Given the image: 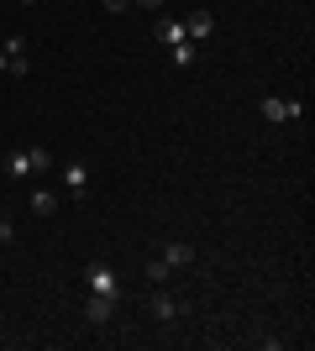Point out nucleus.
<instances>
[{
  "mask_svg": "<svg viewBox=\"0 0 315 351\" xmlns=\"http://www.w3.org/2000/svg\"><path fill=\"white\" fill-rule=\"evenodd\" d=\"M0 241H16V226L5 220V210H0Z\"/></svg>",
  "mask_w": 315,
  "mask_h": 351,
  "instance_id": "obj_15",
  "label": "nucleus"
},
{
  "mask_svg": "<svg viewBox=\"0 0 315 351\" xmlns=\"http://www.w3.org/2000/svg\"><path fill=\"white\" fill-rule=\"evenodd\" d=\"M163 263L174 267V273H179V267H189V263H195V247H189V241H168V247H163Z\"/></svg>",
  "mask_w": 315,
  "mask_h": 351,
  "instance_id": "obj_8",
  "label": "nucleus"
},
{
  "mask_svg": "<svg viewBox=\"0 0 315 351\" xmlns=\"http://www.w3.org/2000/svg\"><path fill=\"white\" fill-rule=\"evenodd\" d=\"M5 173H11V178H32V158H27V147H11V152H5Z\"/></svg>",
  "mask_w": 315,
  "mask_h": 351,
  "instance_id": "obj_10",
  "label": "nucleus"
},
{
  "mask_svg": "<svg viewBox=\"0 0 315 351\" xmlns=\"http://www.w3.org/2000/svg\"><path fill=\"white\" fill-rule=\"evenodd\" d=\"M84 320H90V325H110V320H116V299H105V293H90V304H84Z\"/></svg>",
  "mask_w": 315,
  "mask_h": 351,
  "instance_id": "obj_7",
  "label": "nucleus"
},
{
  "mask_svg": "<svg viewBox=\"0 0 315 351\" xmlns=\"http://www.w3.org/2000/svg\"><path fill=\"white\" fill-rule=\"evenodd\" d=\"M132 5H142V11H163V0H132Z\"/></svg>",
  "mask_w": 315,
  "mask_h": 351,
  "instance_id": "obj_16",
  "label": "nucleus"
},
{
  "mask_svg": "<svg viewBox=\"0 0 315 351\" xmlns=\"http://www.w3.org/2000/svg\"><path fill=\"white\" fill-rule=\"evenodd\" d=\"M184 32H189V43H205L210 32H215V16H210L205 5H200V11H189V16H184Z\"/></svg>",
  "mask_w": 315,
  "mask_h": 351,
  "instance_id": "obj_6",
  "label": "nucleus"
},
{
  "mask_svg": "<svg viewBox=\"0 0 315 351\" xmlns=\"http://www.w3.org/2000/svg\"><path fill=\"white\" fill-rule=\"evenodd\" d=\"M148 315L168 325V320H179V315H184V304L174 299V293H148Z\"/></svg>",
  "mask_w": 315,
  "mask_h": 351,
  "instance_id": "obj_5",
  "label": "nucleus"
},
{
  "mask_svg": "<svg viewBox=\"0 0 315 351\" xmlns=\"http://www.w3.org/2000/svg\"><path fill=\"white\" fill-rule=\"evenodd\" d=\"M105 11H126V5H132V0H100Z\"/></svg>",
  "mask_w": 315,
  "mask_h": 351,
  "instance_id": "obj_17",
  "label": "nucleus"
},
{
  "mask_svg": "<svg viewBox=\"0 0 315 351\" xmlns=\"http://www.w3.org/2000/svg\"><path fill=\"white\" fill-rule=\"evenodd\" d=\"M158 37H163V43L174 47V43H184L189 32H184V21H179V16H158Z\"/></svg>",
  "mask_w": 315,
  "mask_h": 351,
  "instance_id": "obj_11",
  "label": "nucleus"
},
{
  "mask_svg": "<svg viewBox=\"0 0 315 351\" xmlns=\"http://www.w3.org/2000/svg\"><path fill=\"white\" fill-rule=\"evenodd\" d=\"M27 205H32V215H53V210H58V194L53 189H32Z\"/></svg>",
  "mask_w": 315,
  "mask_h": 351,
  "instance_id": "obj_12",
  "label": "nucleus"
},
{
  "mask_svg": "<svg viewBox=\"0 0 315 351\" xmlns=\"http://www.w3.org/2000/svg\"><path fill=\"white\" fill-rule=\"evenodd\" d=\"M0 53H5V73H16V79H21V73L32 69V58H27V37H5V43H0Z\"/></svg>",
  "mask_w": 315,
  "mask_h": 351,
  "instance_id": "obj_3",
  "label": "nucleus"
},
{
  "mask_svg": "<svg viewBox=\"0 0 315 351\" xmlns=\"http://www.w3.org/2000/svg\"><path fill=\"white\" fill-rule=\"evenodd\" d=\"M0 73H5V53H0Z\"/></svg>",
  "mask_w": 315,
  "mask_h": 351,
  "instance_id": "obj_18",
  "label": "nucleus"
},
{
  "mask_svg": "<svg viewBox=\"0 0 315 351\" xmlns=\"http://www.w3.org/2000/svg\"><path fill=\"white\" fill-rule=\"evenodd\" d=\"M84 283H90V293H105V299H121V278L110 263H90L84 267Z\"/></svg>",
  "mask_w": 315,
  "mask_h": 351,
  "instance_id": "obj_1",
  "label": "nucleus"
},
{
  "mask_svg": "<svg viewBox=\"0 0 315 351\" xmlns=\"http://www.w3.org/2000/svg\"><path fill=\"white\" fill-rule=\"evenodd\" d=\"M21 5H37V0H21Z\"/></svg>",
  "mask_w": 315,
  "mask_h": 351,
  "instance_id": "obj_19",
  "label": "nucleus"
},
{
  "mask_svg": "<svg viewBox=\"0 0 315 351\" xmlns=\"http://www.w3.org/2000/svg\"><path fill=\"white\" fill-rule=\"evenodd\" d=\"M257 110H263V121H273V126H284V121H300V116H305V105L279 100V95H263V100H257Z\"/></svg>",
  "mask_w": 315,
  "mask_h": 351,
  "instance_id": "obj_2",
  "label": "nucleus"
},
{
  "mask_svg": "<svg viewBox=\"0 0 315 351\" xmlns=\"http://www.w3.org/2000/svg\"><path fill=\"white\" fill-rule=\"evenodd\" d=\"M168 278H174V267H168L163 257H152V263H148V283H152V289H163Z\"/></svg>",
  "mask_w": 315,
  "mask_h": 351,
  "instance_id": "obj_13",
  "label": "nucleus"
},
{
  "mask_svg": "<svg viewBox=\"0 0 315 351\" xmlns=\"http://www.w3.org/2000/svg\"><path fill=\"white\" fill-rule=\"evenodd\" d=\"M58 173H63V194H69V199H84V189H90V168L74 158V162H63Z\"/></svg>",
  "mask_w": 315,
  "mask_h": 351,
  "instance_id": "obj_4",
  "label": "nucleus"
},
{
  "mask_svg": "<svg viewBox=\"0 0 315 351\" xmlns=\"http://www.w3.org/2000/svg\"><path fill=\"white\" fill-rule=\"evenodd\" d=\"M27 158H32V173H53V152L47 147H27Z\"/></svg>",
  "mask_w": 315,
  "mask_h": 351,
  "instance_id": "obj_14",
  "label": "nucleus"
},
{
  "mask_svg": "<svg viewBox=\"0 0 315 351\" xmlns=\"http://www.w3.org/2000/svg\"><path fill=\"white\" fill-rule=\"evenodd\" d=\"M168 58H174V69H195L200 43H189V37H184V43H174V47H168Z\"/></svg>",
  "mask_w": 315,
  "mask_h": 351,
  "instance_id": "obj_9",
  "label": "nucleus"
}]
</instances>
